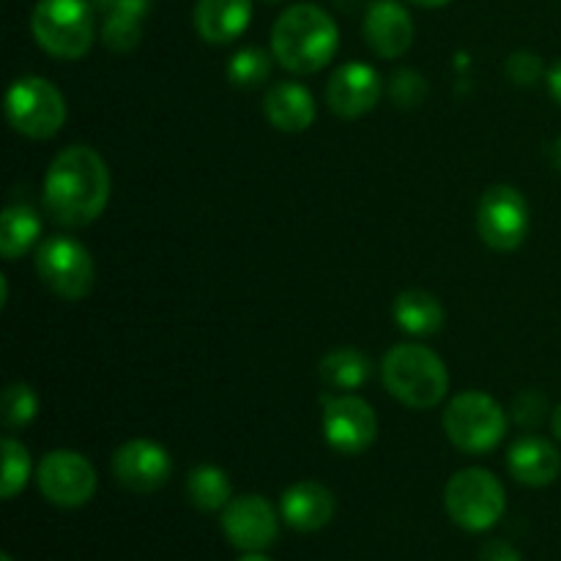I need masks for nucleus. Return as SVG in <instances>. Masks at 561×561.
<instances>
[{
    "label": "nucleus",
    "instance_id": "nucleus-11",
    "mask_svg": "<svg viewBox=\"0 0 561 561\" xmlns=\"http://www.w3.org/2000/svg\"><path fill=\"white\" fill-rule=\"evenodd\" d=\"M38 493L60 510H77L96 493V469L75 449H53L36 466Z\"/></svg>",
    "mask_w": 561,
    "mask_h": 561
},
{
    "label": "nucleus",
    "instance_id": "nucleus-25",
    "mask_svg": "<svg viewBox=\"0 0 561 561\" xmlns=\"http://www.w3.org/2000/svg\"><path fill=\"white\" fill-rule=\"evenodd\" d=\"M33 474L31 453H27L25 444L14 436L3 438V477H0V499L11 502L14 496H20L25 491L27 480Z\"/></svg>",
    "mask_w": 561,
    "mask_h": 561
},
{
    "label": "nucleus",
    "instance_id": "nucleus-13",
    "mask_svg": "<svg viewBox=\"0 0 561 561\" xmlns=\"http://www.w3.org/2000/svg\"><path fill=\"white\" fill-rule=\"evenodd\" d=\"M222 524L225 537L233 548L241 553H257L266 551L274 546L279 535V515L263 496H239L230 499L228 507L222 510Z\"/></svg>",
    "mask_w": 561,
    "mask_h": 561
},
{
    "label": "nucleus",
    "instance_id": "nucleus-6",
    "mask_svg": "<svg viewBox=\"0 0 561 561\" xmlns=\"http://www.w3.org/2000/svg\"><path fill=\"white\" fill-rule=\"evenodd\" d=\"M33 266H36L44 288L64 301L85 299L96 283V266H93L91 252L75 236L58 233L38 241Z\"/></svg>",
    "mask_w": 561,
    "mask_h": 561
},
{
    "label": "nucleus",
    "instance_id": "nucleus-24",
    "mask_svg": "<svg viewBox=\"0 0 561 561\" xmlns=\"http://www.w3.org/2000/svg\"><path fill=\"white\" fill-rule=\"evenodd\" d=\"M272 60L274 55L266 53V49L241 47L228 60V80L236 88H244V91L261 88L272 77Z\"/></svg>",
    "mask_w": 561,
    "mask_h": 561
},
{
    "label": "nucleus",
    "instance_id": "nucleus-23",
    "mask_svg": "<svg viewBox=\"0 0 561 561\" xmlns=\"http://www.w3.org/2000/svg\"><path fill=\"white\" fill-rule=\"evenodd\" d=\"M186 496H190L192 507H197L201 513H219L233 499V485L219 466L203 463L186 477Z\"/></svg>",
    "mask_w": 561,
    "mask_h": 561
},
{
    "label": "nucleus",
    "instance_id": "nucleus-15",
    "mask_svg": "<svg viewBox=\"0 0 561 561\" xmlns=\"http://www.w3.org/2000/svg\"><path fill=\"white\" fill-rule=\"evenodd\" d=\"M416 36L409 9L398 0H373L365 14V42L378 58H403Z\"/></svg>",
    "mask_w": 561,
    "mask_h": 561
},
{
    "label": "nucleus",
    "instance_id": "nucleus-28",
    "mask_svg": "<svg viewBox=\"0 0 561 561\" xmlns=\"http://www.w3.org/2000/svg\"><path fill=\"white\" fill-rule=\"evenodd\" d=\"M389 96L400 107H420L427 96L425 77L414 69H398L389 77Z\"/></svg>",
    "mask_w": 561,
    "mask_h": 561
},
{
    "label": "nucleus",
    "instance_id": "nucleus-26",
    "mask_svg": "<svg viewBox=\"0 0 561 561\" xmlns=\"http://www.w3.org/2000/svg\"><path fill=\"white\" fill-rule=\"evenodd\" d=\"M38 414V394L27 383L14 381L3 389V400H0V416L9 431H22L31 425Z\"/></svg>",
    "mask_w": 561,
    "mask_h": 561
},
{
    "label": "nucleus",
    "instance_id": "nucleus-40",
    "mask_svg": "<svg viewBox=\"0 0 561 561\" xmlns=\"http://www.w3.org/2000/svg\"><path fill=\"white\" fill-rule=\"evenodd\" d=\"M263 3H283V0H263Z\"/></svg>",
    "mask_w": 561,
    "mask_h": 561
},
{
    "label": "nucleus",
    "instance_id": "nucleus-14",
    "mask_svg": "<svg viewBox=\"0 0 561 561\" xmlns=\"http://www.w3.org/2000/svg\"><path fill=\"white\" fill-rule=\"evenodd\" d=\"M381 75H378L370 64L351 60V64L337 66V69L332 71L323 96H327L329 110H332L337 118L354 121L367 115L370 110H376V104L381 102Z\"/></svg>",
    "mask_w": 561,
    "mask_h": 561
},
{
    "label": "nucleus",
    "instance_id": "nucleus-1",
    "mask_svg": "<svg viewBox=\"0 0 561 561\" xmlns=\"http://www.w3.org/2000/svg\"><path fill=\"white\" fill-rule=\"evenodd\" d=\"M113 179L102 153L91 146H69L49 162L44 175V208L64 228H85L104 214Z\"/></svg>",
    "mask_w": 561,
    "mask_h": 561
},
{
    "label": "nucleus",
    "instance_id": "nucleus-30",
    "mask_svg": "<svg viewBox=\"0 0 561 561\" xmlns=\"http://www.w3.org/2000/svg\"><path fill=\"white\" fill-rule=\"evenodd\" d=\"M99 16H142L146 20L151 0H91Z\"/></svg>",
    "mask_w": 561,
    "mask_h": 561
},
{
    "label": "nucleus",
    "instance_id": "nucleus-34",
    "mask_svg": "<svg viewBox=\"0 0 561 561\" xmlns=\"http://www.w3.org/2000/svg\"><path fill=\"white\" fill-rule=\"evenodd\" d=\"M551 433L557 442H561V403L553 409V414H551Z\"/></svg>",
    "mask_w": 561,
    "mask_h": 561
},
{
    "label": "nucleus",
    "instance_id": "nucleus-29",
    "mask_svg": "<svg viewBox=\"0 0 561 561\" xmlns=\"http://www.w3.org/2000/svg\"><path fill=\"white\" fill-rule=\"evenodd\" d=\"M504 71H507V77L515 82V85L531 88L542 80V75H546V66H542V58L537 53L518 49V53H513L507 58Z\"/></svg>",
    "mask_w": 561,
    "mask_h": 561
},
{
    "label": "nucleus",
    "instance_id": "nucleus-38",
    "mask_svg": "<svg viewBox=\"0 0 561 561\" xmlns=\"http://www.w3.org/2000/svg\"><path fill=\"white\" fill-rule=\"evenodd\" d=\"M236 561H272V559H268L263 551H257V553H244V557H239Z\"/></svg>",
    "mask_w": 561,
    "mask_h": 561
},
{
    "label": "nucleus",
    "instance_id": "nucleus-20",
    "mask_svg": "<svg viewBox=\"0 0 561 561\" xmlns=\"http://www.w3.org/2000/svg\"><path fill=\"white\" fill-rule=\"evenodd\" d=\"M394 323H398L403 332L414 334V337H431V334L442 332L444 321H447V312L444 305L438 301V296H433L431 290L422 288H409L403 294H398L392 305Z\"/></svg>",
    "mask_w": 561,
    "mask_h": 561
},
{
    "label": "nucleus",
    "instance_id": "nucleus-19",
    "mask_svg": "<svg viewBox=\"0 0 561 561\" xmlns=\"http://www.w3.org/2000/svg\"><path fill=\"white\" fill-rule=\"evenodd\" d=\"M192 22L203 42L230 44L250 27L252 0H197Z\"/></svg>",
    "mask_w": 561,
    "mask_h": 561
},
{
    "label": "nucleus",
    "instance_id": "nucleus-8",
    "mask_svg": "<svg viewBox=\"0 0 561 561\" xmlns=\"http://www.w3.org/2000/svg\"><path fill=\"white\" fill-rule=\"evenodd\" d=\"M5 118L16 135L49 140L66 124V99L44 77H20L5 91Z\"/></svg>",
    "mask_w": 561,
    "mask_h": 561
},
{
    "label": "nucleus",
    "instance_id": "nucleus-4",
    "mask_svg": "<svg viewBox=\"0 0 561 561\" xmlns=\"http://www.w3.org/2000/svg\"><path fill=\"white\" fill-rule=\"evenodd\" d=\"M31 33L49 58L80 60L96 38V11L91 0H38Z\"/></svg>",
    "mask_w": 561,
    "mask_h": 561
},
{
    "label": "nucleus",
    "instance_id": "nucleus-33",
    "mask_svg": "<svg viewBox=\"0 0 561 561\" xmlns=\"http://www.w3.org/2000/svg\"><path fill=\"white\" fill-rule=\"evenodd\" d=\"M548 91H551L553 102L561 104V60L548 69Z\"/></svg>",
    "mask_w": 561,
    "mask_h": 561
},
{
    "label": "nucleus",
    "instance_id": "nucleus-2",
    "mask_svg": "<svg viewBox=\"0 0 561 561\" xmlns=\"http://www.w3.org/2000/svg\"><path fill=\"white\" fill-rule=\"evenodd\" d=\"M337 49V22L316 3L288 5L272 27V55L290 75H316L327 69Z\"/></svg>",
    "mask_w": 561,
    "mask_h": 561
},
{
    "label": "nucleus",
    "instance_id": "nucleus-31",
    "mask_svg": "<svg viewBox=\"0 0 561 561\" xmlns=\"http://www.w3.org/2000/svg\"><path fill=\"white\" fill-rule=\"evenodd\" d=\"M513 411H515V420H518V425L535 427V425H540V420L546 416V403H542L540 394L526 392L515 400Z\"/></svg>",
    "mask_w": 561,
    "mask_h": 561
},
{
    "label": "nucleus",
    "instance_id": "nucleus-17",
    "mask_svg": "<svg viewBox=\"0 0 561 561\" xmlns=\"http://www.w3.org/2000/svg\"><path fill=\"white\" fill-rule=\"evenodd\" d=\"M263 113H266L268 124L285 135H299L307 131L316 121V99L307 91L301 82L283 80L272 82L263 93Z\"/></svg>",
    "mask_w": 561,
    "mask_h": 561
},
{
    "label": "nucleus",
    "instance_id": "nucleus-36",
    "mask_svg": "<svg viewBox=\"0 0 561 561\" xmlns=\"http://www.w3.org/2000/svg\"><path fill=\"white\" fill-rule=\"evenodd\" d=\"M9 305V277H0V307Z\"/></svg>",
    "mask_w": 561,
    "mask_h": 561
},
{
    "label": "nucleus",
    "instance_id": "nucleus-10",
    "mask_svg": "<svg viewBox=\"0 0 561 561\" xmlns=\"http://www.w3.org/2000/svg\"><path fill=\"white\" fill-rule=\"evenodd\" d=\"M477 233L491 250L515 252L529 236V203L524 192L510 184H496L480 197Z\"/></svg>",
    "mask_w": 561,
    "mask_h": 561
},
{
    "label": "nucleus",
    "instance_id": "nucleus-9",
    "mask_svg": "<svg viewBox=\"0 0 561 561\" xmlns=\"http://www.w3.org/2000/svg\"><path fill=\"white\" fill-rule=\"evenodd\" d=\"M321 431L334 453L354 458V455L367 453L376 444L378 416L373 405L359 394H323Z\"/></svg>",
    "mask_w": 561,
    "mask_h": 561
},
{
    "label": "nucleus",
    "instance_id": "nucleus-18",
    "mask_svg": "<svg viewBox=\"0 0 561 561\" xmlns=\"http://www.w3.org/2000/svg\"><path fill=\"white\" fill-rule=\"evenodd\" d=\"M507 469L526 488H546L559 480L561 455L557 444L542 436H524L510 447Z\"/></svg>",
    "mask_w": 561,
    "mask_h": 561
},
{
    "label": "nucleus",
    "instance_id": "nucleus-39",
    "mask_svg": "<svg viewBox=\"0 0 561 561\" xmlns=\"http://www.w3.org/2000/svg\"><path fill=\"white\" fill-rule=\"evenodd\" d=\"M0 561H14V559H11V553H0Z\"/></svg>",
    "mask_w": 561,
    "mask_h": 561
},
{
    "label": "nucleus",
    "instance_id": "nucleus-22",
    "mask_svg": "<svg viewBox=\"0 0 561 561\" xmlns=\"http://www.w3.org/2000/svg\"><path fill=\"white\" fill-rule=\"evenodd\" d=\"M318 373H321V381L334 392H356L370 381L373 362L359 348L343 345L323 356Z\"/></svg>",
    "mask_w": 561,
    "mask_h": 561
},
{
    "label": "nucleus",
    "instance_id": "nucleus-21",
    "mask_svg": "<svg viewBox=\"0 0 561 561\" xmlns=\"http://www.w3.org/2000/svg\"><path fill=\"white\" fill-rule=\"evenodd\" d=\"M42 239V217L27 203H11L0 214V255L3 261H16L27 250L38 247Z\"/></svg>",
    "mask_w": 561,
    "mask_h": 561
},
{
    "label": "nucleus",
    "instance_id": "nucleus-27",
    "mask_svg": "<svg viewBox=\"0 0 561 561\" xmlns=\"http://www.w3.org/2000/svg\"><path fill=\"white\" fill-rule=\"evenodd\" d=\"M142 27H146L142 16H104L99 25V38L107 49L124 55L140 47Z\"/></svg>",
    "mask_w": 561,
    "mask_h": 561
},
{
    "label": "nucleus",
    "instance_id": "nucleus-3",
    "mask_svg": "<svg viewBox=\"0 0 561 561\" xmlns=\"http://www.w3.org/2000/svg\"><path fill=\"white\" fill-rule=\"evenodd\" d=\"M381 381L398 403L409 409H436L449 392V373L442 356L427 345L400 343L381 362Z\"/></svg>",
    "mask_w": 561,
    "mask_h": 561
},
{
    "label": "nucleus",
    "instance_id": "nucleus-37",
    "mask_svg": "<svg viewBox=\"0 0 561 561\" xmlns=\"http://www.w3.org/2000/svg\"><path fill=\"white\" fill-rule=\"evenodd\" d=\"M551 157H553V164H557V170L561 173V137L551 146Z\"/></svg>",
    "mask_w": 561,
    "mask_h": 561
},
{
    "label": "nucleus",
    "instance_id": "nucleus-35",
    "mask_svg": "<svg viewBox=\"0 0 561 561\" xmlns=\"http://www.w3.org/2000/svg\"><path fill=\"white\" fill-rule=\"evenodd\" d=\"M411 3L422 5V9H442V5L453 3V0H411Z\"/></svg>",
    "mask_w": 561,
    "mask_h": 561
},
{
    "label": "nucleus",
    "instance_id": "nucleus-16",
    "mask_svg": "<svg viewBox=\"0 0 561 561\" xmlns=\"http://www.w3.org/2000/svg\"><path fill=\"white\" fill-rule=\"evenodd\" d=\"M334 510V493L327 485L316 480H301L294 482L288 491L279 499V515L290 529L310 535V531H321L323 526L332 524Z\"/></svg>",
    "mask_w": 561,
    "mask_h": 561
},
{
    "label": "nucleus",
    "instance_id": "nucleus-7",
    "mask_svg": "<svg viewBox=\"0 0 561 561\" xmlns=\"http://www.w3.org/2000/svg\"><path fill=\"white\" fill-rule=\"evenodd\" d=\"M444 507L460 529L488 531L507 510V491L493 471L463 469L449 477L444 488Z\"/></svg>",
    "mask_w": 561,
    "mask_h": 561
},
{
    "label": "nucleus",
    "instance_id": "nucleus-32",
    "mask_svg": "<svg viewBox=\"0 0 561 561\" xmlns=\"http://www.w3.org/2000/svg\"><path fill=\"white\" fill-rule=\"evenodd\" d=\"M477 561H524L518 548L507 540H491L480 548V559Z\"/></svg>",
    "mask_w": 561,
    "mask_h": 561
},
{
    "label": "nucleus",
    "instance_id": "nucleus-5",
    "mask_svg": "<svg viewBox=\"0 0 561 561\" xmlns=\"http://www.w3.org/2000/svg\"><path fill=\"white\" fill-rule=\"evenodd\" d=\"M442 425L455 449L463 455H485L504 442L507 414L491 394L469 389L449 400Z\"/></svg>",
    "mask_w": 561,
    "mask_h": 561
},
{
    "label": "nucleus",
    "instance_id": "nucleus-12",
    "mask_svg": "<svg viewBox=\"0 0 561 561\" xmlns=\"http://www.w3.org/2000/svg\"><path fill=\"white\" fill-rule=\"evenodd\" d=\"M113 477L121 488L131 493H157L173 477V458L162 444L151 438H131L121 444L113 455Z\"/></svg>",
    "mask_w": 561,
    "mask_h": 561
}]
</instances>
